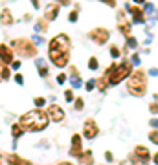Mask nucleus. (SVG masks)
I'll return each mask as SVG.
<instances>
[{
	"instance_id": "cd10ccee",
	"label": "nucleus",
	"mask_w": 158,
	"mask_h": 165,
	"mask_svg": "<svg viewBox=\"0 0 158 165\" xmlns=\"http://www.w3.org/2000/svg\"><path fill=\"white\" fill-rule=\"evenodd\" d=\"M127 44H129V48H136V46H138V40L133 39V37H129V39H127Z\"/></svg>"
},
{
	"instance_id": "b1692460",
	"label": "nucleus",
	"mask_w": 158,
	"mask_h": 165,
	"mask_svg": "<svg viewBox=\"0 0 158 165\" xmlns=\"http://www.w3.org/2000/svg\"><path fill=\"white\" fill-rule=\"evenodd\" d=\"M149 141H153L155 145H158V130H151L149 132Z\"/></svg>"
},
{
	"instance_id": "6e6552de",
	"label": "nucleus",
	"mask_w": 158,
	"mask_h": 165,
	"mask_svg": "<svg viewBox=\"0 0 158 165\" xmlns=\"http://www.w3.org/2000/svg\"><path fill=\"white\" fill-rule=\"evenodd\" d=\"M48 116H50L52 121L61 123V121L64 119V110H63L59 105H50V107H48Z\"/></svg>"
},
{
	"instance_id": "a211bd4d",
	"label": "nucleus",
	"mask_w": 158,
	"mask_h": 165,
	"mask_svg": "<svg viewBox=\"0 0 158 165\" xmlns=\"http://www.w3.org/2000/svg\"><path fill=\"white\" fill-rule=\"evenodd\" d=\"M81 162L85 165H92L94 163V154H92L90 151H85V152L81 154Z\"/></svg>"
},
{
	"instance_id": "4468645a",
	"label": "nucleus",
	"mask_w": 158,
	"mask_h": 165,
	"mask_svg": "<svg viewBox=\"0 0 158 165\" xmlns=\"http://www.w3.org/2000/svg\"><path fill=\"white\" fill-rule=\"evenodd\" d=\"M57 13H59V6H55V4H53V6H48L44 18H46V20H53V18H57Z\"/></svg>"
},
{
	"instance_id": "c9c22d12",
	"label": "nucleus",
	"mask_w": 158,
	"mask_h": 165,
	"mask_svg": "<svg viewBox=\"0 0 158 165\" xmlns=\"http://www.w3.org/2000/svg\"><path fill=\"white\" fill-rule=\"evenodd\" d=\"M145 11H147V13L151 15V13L155 11V6H153V4H147V6H145Z\"/></svg>"
},
{
	"instance_id": "393cba45",
	"label": "nucleus",
	"mask_w": 158,
	"mask_h": 165,
	"mask_svg": "<svg viewBox=\"0 0 158 165\" xmlns=\"http://www.w3.org/2000/svg\"><path fill=\"white\" fill-rule=\"evenodd\" d=\"M110 55H112V59H118L120 57V48L118 46H112L110 48Z\"/></svg>"
},
{
	"instance_id": "72a5a7b5",
	"label": "nucleus",
	"mask_w": 158,
	"mask_h": 165,
	"mask_svg": "<svg viewBox=\"0 0 158 165\" xmlns=\"http://www.w3.org/2000/svg\"><path fill=\"white\" fill-rule=\"evenodd\" d=\"M64 81H66V75H64V73H59V75H57V83H59V84H63Z\"/></svg>"
},
{
	"instance_id": "f03ea898",
	"label": "nucleus",
	"mask_w": 158,
	"mask_h": 165,
	"mask_svg": "<svg viewBox=\"0 0 158 165\" xmlns=\"http://www.w3.org/2000/svg\"><path fill=\"white\" fill-rule=\"evenodd\" d=\"M48 123H50V116H48V112H44L40 108L26 112L20 118V125L28 132H40V130H44L48 127Z\"/></svg>"
},
{
	"instance_id": "423d86ee",
	"label": "nucleus",
	"mask_w": 158,
	"mask_h": 165,
	"mask_svg": "<svg viewBox=\"0 0 158 165\" xmlns=\"http://www.w3.org/2000/svg\"><path fill=\"white\" fill-rule=\"evenodd\" d=\"M98 134H99V127H98L96 119L88 118V119L85 121V125H83V136H85L87 140H94Z\"/></svg>"
},
{
	"instance_id": "7ed1b4c3",
	"label": "nucleus",
	"mask_w": 158,
	"mask_h": 165,
	"mask_svg": "<svg viewBox=\"0 0 158 165\" xmlns=\"http://www.w3.org/2000/svg\"><path fill=\"white\" fill-rule=\"evenodd\" d=\"M127 90H129V94L134 96V97L145 96V94H147V72H144V70H134V72L129 75Z\"/></svg>"
},
{
	"instance_id": "dca6fc26",
	"label": "nucleus",
	"mask_w": 158,
	"mask_h": 165,
	"mask_svg": "<svg viewBox=\"0 0 158 165\" xmlns=\"http://www.w3.org/2000/svg\"><path fill=\"white\" fill-rule=\"evenodd\" d=\"M0 20H2V24H6V26L13 24V17H11V11H9V9H2V17H0Z\"/></svg>"
},
{
	"instance_id": "2f4dec72",
	"label": "nucleus",
	"mask_w": 158,
	"mask_h": 165,
	"mask_svg": "<svg viewBox=\"0 0 158 165\" xmlns=\"http://www.w3.org/2000/svg\"><path fill=\"white\" fill-rule=\"evenodd\" d=\"M44 103H46V99H44V97H35V105H37V107H42Z\"/></svg>"
},
{
	"instance_id": "e433bc0d",
	"label": "nucleus",
	"mask_w": 158,
	"mask_h": 165,
	"mask_svg": "<svg viewBox=\"0 0 158 165\" xmlns=\"http://www.w3.org/2000/svg\"><path fill=\"white\" fill-rule=\"evenodd\" d=\"M105 158H107V162H112V158H114V156H112V152H110V151H107V152H105Z\"/></svg>"
},
{
	"instance_id": "ddd939ff",
	"label": "nucleus",
	"mask_w": 158,
	"mask_h": 165,
	"mask_svg": "<svg viewBox=\"0 0 158 165\" xmlns=\"http://www.w3.org/2000/svg\"><path fill=\"white\" fill-rule=\"evenodd\" d=\"M70 72H72V77H70L72 86H74V88H79V86H81V77H79L77 68H75V66H72V68H70Z\"/></svg>"
},
{
	"instance_id": "bb28decb",
	"label": "nucleus",
	"mask_w": 158,
	"mask_h": 165,
	"mask_svg": "<svg viewBox=\"0 0 158 165\" xmlns=\"http://www.w3.org/2000/svg\"><path fill=\"white\" fill-rule=\"evenodd\" d=\"M85 88H87L88 92H90V90H94V88H96V81H94V79H90V81H87V84H85Z\"/></svg>"
},
{
	"instance_id": "a18cd8bd",
	"label": "nucleus",
	"mask_w": 158,
	"mask_h": 165,
	"mask_svg": "<svg viewBox=\"0 0 158 165\" xmlns=\"http://www.w3.org/2000/svg\"><path fill=\"white\" fill-rule=\"evenodd\" d=\"M31 2H33V6H35V7H39V0H31Z\"/></svg>"
},
{
	"instance_id": "2eb2a0df",
	"label": "nucleus",
	"mask_w": 158,
	"mask_h": 165,
	"mask_svg": "<svg viewBox=\"0 0 158 165\" xmlns=\"http://www.w3.org/2000/svg\"><path fill=\"white\" fill-rule=\"evenodd\" d=\"M129 9H131V15H133L134 22H144V20H145V17H144L142 9H138V7H129Z\"/></svg>"
},
{
	"instance_id": "a878e982",
	"label": "nucleus",
	"mask_w": 158,
	"mask_h": 165,
	"mask_svg": "<svg viewBox=\"0 0 158 165\" xmlns=\"http://www.w3.org/2000/svg\"><path fill=\"white\" fill-rule=\"evenodd\" d=\"M83 108H85V101L81 97H77L75 99V110H83Z\"/></svg>"
},
{
	"instance_id": "c756f323",
	"label": "nucleus",
	"mask_w": 158,
	"mask_h": 165,
	"mask_svg": "<svg viewBox=\"0 0 158 165\" xmlns=\"http://www.w3.org/2000/svg\"><path fill=\"white\" fill-rule=\"evenodd\" d=\"M77 17H79V15H77V11H72V13H70V17H68V20H70V22H75V20H77Z\"/></svg>"
},
{
	"instance_id": "ea45409f",
	"label": "nucleus",
	"mask_w": 158,
	"mask_h": 165,
	"mask_svg": "<svg viewBox=\"0 0 158 165\" xmlns=\"http://www.w3.org/2000/svg\"><path fill=\"white\" fill-rule=\"evenodd\" d=\"M149 123H151V127H153V129H158V119H151Z\"/></svg>"
},
{
	"instance_id": "1a4fd4ad",
	"label": "nucleus",
	"mask_w": 158,
	"mask_h": 165,
	"mask_svg": "<svg viewBox=\"0 0 158 165\" xmlns=\"http://www.w3.org/2000/svg\"><path fill=\"white\" fill-rule=\"evenodd\" d=\"M134 158H138L142 163H149V160H151V152H149V149L147 147H144V145H138V147H134V154H133Z\"/></svg>"
},
{
	"instance_id": "0eeeda50",
	"label": "nucleus",
	"mask_w": 158,
	"mask_h": 165,
	"mask_svg": "<svg viewBox=\"0 0 158 165\" xmlns=\"http://www.w3.org/2000/svg\"><path fill=\"white\" fill-rule=\"evenodd\" d=\"M88 37H90L96 44H105V42L109 40V31H107L105 28H94V29L88 33Z\"/></svg>"
},
{
	"instance_id": "f704fd0d",
	"label": "nucleus",
	"mask_w": 158,
	"mask_h": 165,
	"mask_svg": "<svg viewBox=\"0 0 158 165\" xmlns=\"http://www.w3.org/2000/svg\"><path fill=\"white\" fill-rule=\"evenodd\" d=\"M147 73H149L151 77H158V68H151V70H149Z\"/></svg>"
},
{
	"instance_id": "7c9ffc66",
	"label": "nucleus",
	"mask_w": 158,
	"mask_h": 165,
	"mask_svg": "<svg viewBox=\"0 0 158 165\" xmlns=\"http://www.w3.org/2000/svg\"><path fill=\"white\" fill-rule=\"evenodd\" d=\"M131 64H134V66H140V57H138V55H133V59H131Z\"/></svg>"
},
{
	"instance_id": "9b49d317",
	"label": "nucleus",
	"mask_w": 158,
	"mask_h": 165,
	"mask_svg": "<svg viewBox=\"0 0 158 165\" xmlns=\"http://www.w3.org/2000/svg\"><path fill=\"white\" fill-rule=\"evenodd\" d=\"M118 29H121V33H123L127 39L131 37V24L125 20V15H123V13L118 15Z\"/></svg>"
},
{
	"instance_id": "6ab92c4d",
	"label": "nucleus",
	"mask_w": 158,
	"mask_h": 165,
	"mask_svg": "<svg viewBox=\"0 0 158 165\" xmlns=\"http://www.w3.org/2000/svg\"><path fill=\"white\" fill-rule=\"evenodd\" d=\"M46 29H48V20H46V18H40V20L35 24V31L42 33V31H46Z\"/></svg>"
},
{
	"instance_id": "9d476101",
	"label": "nucleus",
	"mask_w": 158,
	"mask_h": 165,
	"mask_svg": "<svg viewBox=\"0 0 158 165\" xmlns=\"http://www.w3.org/2000/svg\"><path fill=\"white\" fill-rule=\"evenodd\" d=\"M81 154H83V147H81V136H79V134H74V136H72V149H70V156L81 158Z\"/></svg>"
},
{
	"instance_id": "58836bf2",
	"label": "nucleus",
	"mask_w": 158,
	"mask_h": 165,
	"mask_svg": "<svg viewBox=\"0 0 158 165\" xmlns=\"http://www.w3.org/2000/svg\"><path fill=\"white\" fill-rule=\"evenodd\" d=\"M101 2H105V4H109L110 7H114V6H116V0H101Z\"/></svg>"
},
{
	"instance_id": "aec40b11",
	"label": "nucleus",
	"mask_w": 158,
	"mask_h": 165,
	"mask_svg": "<svg viewBox=\"0 0 158 165\" xmlns=\"http://www.w3.org/2000/svg\"><path fill=\"white\" fill-rule=\"evenodd\" d=\"M22 132H24V129H22V125H20V123H18V125H13V129H11V134H13V138H18Z\"/></svg>"
},
{
	"instance_id": "49530a36",
	"label": "nucleus",
	"mask_w": 158,
	"mask_h": 165,
	"mask_svg": "<svg viewBox=\"0 0 158 165\" xmlns=\"http://www.w3.org/2000/svg\"><path fill=\"white\" fill-rule=\"evenodd\" d=\"M155 99H156V103H158V94H155Z\"/></svg>"
},
{
	"instance_id": "c03bdc74",
	"label": "nucleus",
	"mask_w": 158,
	"mask_h": 165,
	"mask_svg": "<svg viewBox=\"0 0 158 165\" xmlns=\"http://www.w3.org/2000/svg\"><path fill=\"white\" fill-rule=\"evenodd\" d=\"M57 165H74V163H70V162H61V163H57Z\"/></svg>"
},
{
	"instance_id": "4be33fe9",
	"label": "nucleus",
	"mask_w": 158,
	"mask_h": 165,
	"mask_svg": "<svg viewBox=\"0 0 158 165\" xmlns=\"http://www.w3.org/2000/svg\"><path fill=\"white\" fill-rule=\"evenodd\" d=\"M98 66H99L98 59H96V57H90V59H88V68H90V70H98Z\"/></svg>"
},
{
	"instance_id": "39448f33",
	"label": "nucleus",
	"mask_w": 158,
	"mask_h": 165,
	"mask_svg": "<svg viewBox=\"0 0 158 165\" xmlns=\"http://www.w3.org/2000/svg\"><path fill=\"white\" fill-rule=\"evenodd\" d=\"M13 48L17 50V53L20 57H35L37 55V48L31 44V40H26V39H15Z\"/></svg>"
},
{
	"instance_id": "473e14b6",
	"label": "nucleus",
	"mask_w": 158,
	"mask_h": 165,
	"mask_svg": "<svg viewBox=\"0 0 158 165\" xmlns=\"http://www.w3.org/2000/svg\"><path fill=\"white\" fill-rule=\"evenodd\" d=\"M149 110H151L153 114H158V103H151V105H149Z\"/></svg>"
},
{
	"instance_id": "5701e85b",
	"label": "nucleus",
	"mask_w": 158,
	"mask_h": 165,
	"mask_svg": "<svg viewBox=\"0 0 158 165\" xmlns=\"http://www.w3.org/2000/svg\"><path fill=\"white\" fill-rule=\"evenodd\" d=\"M7 77H9V70H7L6 66H2V64H0V79H2V81H6Z\"/></svg>"
},
{
	"instance_id": "4c0bfd02",
	"label": "nucleus",
	"mask_w": 158,
	"mask_h": 165,
	"mask_svg": "<svg viewBox=\"0 0 158 165\" xmlns=\"http://www.w3.org/2000/svg\"><path fill=\"white\" fill-rule=\"evenodd\" d=\"M11 66H13L15 70H18V68H20V61H13V62H11Z\"/></svg>"
},
{
	"instance_id": "79ce46f5",
	"label": "nucleus",
	"mask_w": 158,
	"mask_h": 165,
	"mask_svg": "<svg viewBox=\"0 0 158 165\" xmlns=\"http://www.w3.org/2000/svg\"><path fill=\"white\" fill-rule=\"evenodd\" d=\"M33 42H37V44H42V39H40V37H33Z\"/></svg>"
},
{
	"instance_id": "37998d69",
	"label": "nucleus",
	"mask_w": 158,
	"mask_h": 165,
	"mask_svg": "<svg viewBox=\"0 0 158 165\" xmlns=\"http://www.w3.org/2000/svg\"><path fill=\"white\" fill-rule=\"evenodd\" d=\"M153 162H155V163L158 165V152H156V154H155V156H153Z\"/></svg>"
},
{
	"instance_id": "de8ad7c7",
	"label": "nucleus",
	"mask_w": 158,
	"mask_h": 165,
	"mask_svg": "<svg viewBox=\"0 0 158 165\" xmlns=\"http://www.w3.org/2000/svg\"><path fill=\"white\" fill-rule=\"evenodd\" d=\"M134 2H138V4H142V2H144V0H134Z\"/></svg>"
},
{
	"instance_id": "f8f14e48",
	"label": "nucleus",
	"mask_w": 158,
	"mask_h": 165,
	"mask_svg": "<svg viewBox=\"0 0 158 165\" xmlns=\"http://www.w3.org/2000/svg\"><path fill=\"white\" fill-rule=\"evenodd\" d=\"M0 59H2V62H6V64L13 62V51H11L6 44H0Z\"/></svg>"
},
{
	"instance_id": "412c9836",
	"label": "nucleus",
	"mask_w": 158,
	"mask_h": 165,
	"mask_svg": "<svg viewBox=\"0 0 158 165\" xmlns=\"http://www.w3.org/2000/svg\"><path fill=\"white\" fill-rule=\"evenodd\" d=\"M37 66H39V75H40V77H48V68L42 66V61H40V59L37 61Z\"/></svg>"
},
{
	"instance_id": "f257e3e1",
	"label": "nucleus",
	"mask_w": 158,
	"mask_h": 165,
	"mask_svg": "<svg viewBox=\"0 0 158 165\" xmlns=\"http://www.w3.org/2000/svg\"><path fill=\"white\" fill-rule=\"evenodd\" d=\"M48 57L57 68H63L68 64V61H70V39L64 33H61L50 40Z\"/></svg>"
},
{
	"instance_id": "a19ab883",
	"label": "nucleus",
	"mask_w": 158,
	"mask_h": 165,
	"mask_svg": "<svg viewBox=\"0 0 158 165\" xmlns=\"http://www.w3.org/2000/svg\"><path fill=\"white\" fill-rule=\"evenodd\" d=\"M15 81H17L18 84H22V83H24V79H22V75H15Z\"/></svg>"
},
{
	"instance_id": "20e7f679",
	"label": "nucleus",
	"mask_w": 158,
	"mask_h": 165,
	"mask_svg": "<svg viewBox=\"0 0 158 165\" xmlns=\"http://www.w3.org/2000/svg\"><path fill=\"white\" fill-rule=\"evenodd\" d=\"M131 73H133V64H131V62L112 64V66H109L105 79H107V83H109L110 86H116V84H120L123 79H127Z\"/></svg>"
},
{
	"instance_id": "c85d7f7f",
	"label": "nucleus",
	"mask_w": 158,
	"mask_h": 165,
	"mask_svg": "<svg viewBox=\"0 0 158 165\" xmlns=\"http://www.w3.org/2000/svg\"><path fill=\"white\" fill-rule=\"evenodd\" d=\"M64 99H66V101H74V92H72V90H66V92H64Z\"/></svg>"
},
{
	"instance_id": "f3484780",
	"label": "nucleus",
	"mask_w": 158,
	"mask_h": 165,
	"mask_svg": "<svg viewBox=\"0 0 158 165\" xmlns=\"http://www.w3.org/2000/svg\"><path fill=\"white\" fill-rule=\"evenodd\" d=\"M7 163H9V165H31L29 162H26V160L18 158V156H15V154H11V156L7 158Z\"/></svg>"
}]
</instances>
